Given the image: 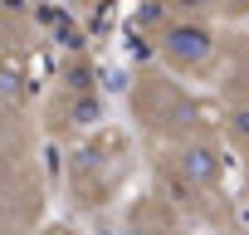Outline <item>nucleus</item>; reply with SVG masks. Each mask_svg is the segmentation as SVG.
<instances>
[{
  "instance_id": "obj_5",
  "label": "nucleus",
  "mask_w": 249,
  "mask_h": 235,
  "mask_svg": "<svg viewBox=\"0 0 249 235\" xmlns=\"http://www.w3.org/2000/svg\"><path fill=\"white\" fill-rule=\"evenodd\" d=\"M39 123H44V137H54L64 147H73L103 128V88H98V69L83 49L59 59L54 83L39 98Z\"/></svg>"
},
{
  "instance_id": "obj_3",
  "label": "nucleus",
  "mask_w": 249,
  "mask_h": 235,
  "mask_svg": "<svg viewBox=\"0 0 249 235\" xmlns=\"http://www.w3.org/2000/svg\"><path fill=\"white\" fill-rule=\"evenodd\" d=\"M127 113H132V128L142 137V152L152 147H171L200 133L220 128V113H210L196 88L176 74H166L161 64H142L127 83Z\"/></svg>"
},
{
  "instance_id": "obj_11",
  "label": "nucleus",
  "mask_w": 249,
  "mask_h": 235,
  "mask_svg": "<svg viewBox=\"0 0 249 235\" xmlns=\"http://www.w3.org/2000/svg\"><path fill=\"white\" fill-rule=\"evenodd\" d=\"M191 235H205V230H191Z\"/></svg>"
},
{
  "instance_id": "obj_6",
  "label": "nucleus",
  "mask_w": 249,
  "mask_h": 235,
  "mask_svg": "<svg viewBox=\"0 0 249 235\" xmlns=\"http://www.w3.org/2000/svg\"><path fill=\"white\" fill-rule=\"evenodd\" d=\"M117 235H191V225H186V215H181L166 196H157V191L147 186V191H137V196L127 201Z\"/></svg>"
},
{
  "instance_id": "obj_7",
  "label": "nucleus",
  "mask_w": 249,
  "mask_h": 235,
  "mask_svg": "<svg viewBox=\"0 0 249 235\" xmlns=\"http://www.w3.org/2000/svg\"><path fill=\"white\" fill-rule=\"evenodd\" d=\"M39 39H44L39 5L35 0H5V64L15 69L20 59H30Z\"/></svg>"
},
{
  "instance_id": "obj_9",
  "label": "nucleus",
  "mask_w": 249,
  "mask_h": 235,
  "mask_svg": "<svg viewBox=\"0 0 249 235\" xmlns=\"http://www.w3.org/2000/svg\"><path fill=\"white\" fill-rule=\"evenodd\" d=\"M239 206L249 211V157H239Z\"/></svg>"
},
{
  "instance_id": "obj_4",
  "label": "nucleus",
  "mask_w": 249,
  "mask_h": 235,
  "mask_svg": "<svg viewBox=\"0 0 249 235\" xmlns=\"http://www.w3.org/2000/svg\"><path fill=\"white\" fill-rule=\"evenodd\" d=\"M137 142L122 133V128H98L88 133L83 142H73L64 152V167H59V181H64V196L73 211L83 215H103L107 206H117V196L132 186L137 176Z\"/></svg>"
},
{
  "instance_id": "obj_2",
  "label": "nucleus",
  "mask_w": 249,
  "mask_h": 235,
  "mask_svg": "<svg viewBox=\"0 0 249 235\" xmlns=\"http://www.w3.org/2000/svg\"><path fill=\"white\" fill-rule=\"evenodd\" d=\"M39 103H20L15 78H5V162H0V230L5 235H35L44 225L49 181L39 162Z\"/></svg>"
},
{
  "instance_id": "obj_10",
  "label": "nucleus",
  "mask_w": 249,
  "mask_h": 235,
  "mask_svg": "<svg viewBox=\"0 0 249 235\" xmlns=\"http://www.w3.org/2000/svg\"><path fill=\"white\" fill-rule=\"evenodd\" d=\"M225 235H249V225H234V230H225Z\"/></svg>"
},
{
  "instance_id": "obj_8",
  "label": "nucleus",
  "mask_w": 249,
  "mask_h": 235,
  "mask_svg": "<svg viewBox=\"0 0 249 235\" xmlns=\"http://www.w3.org/2000/svg\"><path fill=\"white\" fill-rule=\"evenodd\" d=\"M35 235H78V225H69V220H44Z\"/></svg>"
},
{
  "instance_id": "obj_1",
  "label": "nucleus",
  "mask_w": 249,
  "mask_h": 235,
  "mask_svg": "<svg viewBox=\"0 0 249 235\" xmlns=\"http://www.w3.org/2000/svg\"><path fill=\"white\" fill-rule=\"evenodd\" d=\"M147 157V186L157 196H166L191 230H205V235H225L239 220V196H230V142L225 133H200V137H186V142H171V147H152L142 152Z\"/></svg>"
}]
</instances>
